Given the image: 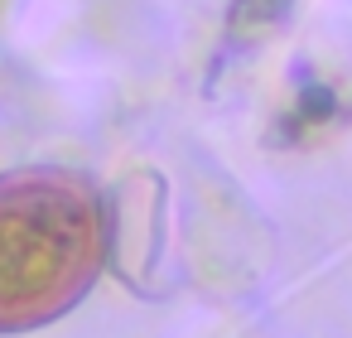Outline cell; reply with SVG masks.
I'll return each mask as SVG.
<instances>
[{
    "label": "cell",
    "instance_id": "cell-1",
    "mask_svg": "<svg viewBox=\"0 0 352 338\" xmlns=\"http://www.w3.org/2000/svg\"><path fill=\"white\" fill-rule=\"evenodd\" d=\"M97 271V203L73 174L0 179V333L54 319Z\"/></svg>",
    "mask_w": 352,
    "mask_h": 338
}]
</instances>
